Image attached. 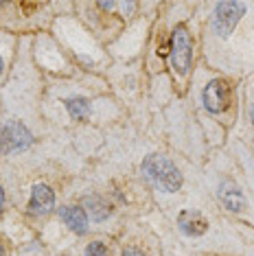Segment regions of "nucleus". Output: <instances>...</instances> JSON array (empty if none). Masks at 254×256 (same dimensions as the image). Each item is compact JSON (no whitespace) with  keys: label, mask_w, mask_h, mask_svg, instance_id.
<instances>
[{"label":"nucleus","mask_w":254,"mask_h":256,"mask_svg":"<svg viewBox=\"0 0 254 256\" xmlns=\"http://www.w3.org/2000/svg\"><path fill=\"white\" fill-rule=\"evenodd\" d=\"M142 171L149 180H154L166 193H176L182 186V173L178 171V166L173 164L169 158L160 154H152L142 160Z\"/></svg>","instance_id":"1"},{"label":"nucleus","mask_w":254,"mask_h":256,"mask_svg":"<svg viewBox=\"0 0 254 256\" xmlns=\"http://www.w3.org/2000/svg\"><path fill=\"white\" fill-rule=\"evenodd\" d=\"M193 44H190L188 28L180 24L173 28V38H171V62L178 74H186L190 68V57H193Z\"/></svg>","instance_id":"2"},{"label":"nucleus","mask_w":254,"mask_h":256,"mask_svg":"<svg viewBox=\"0 0 254 256\" xmlns=\"http://www.w3.org/2000/svg\"><path fill=\"white\" fill-rule=\"evenodd\" d=\"M244 14H246L244 2H219L215 7V16H212L215 33L222 38H228Z\"/></svg>","instance_id":"3"},{"label":"nucleus","mask_w":254,"mask_h":256,"mask_svg":"<svg viewBox=\"0 0 254 256\" xmlns=\"http://www.w3.org/2000/svg\"><path fill=\"white\" fill-rule=\"evenodd\" d=\"M31 144V134L22 123H7L0 127V151L24 149Z\"/></svg>","instance_id":"4"},{"label":"nucleus","mask_w":254,"mask_h":256,"mask_svg":"<svg viewBox=\"0 0 254 256\" xmlns=\"http://www.w3.org/2000/svg\"><path fill=\"white\" fill-rule=\"evenodd\" d=\"M202 98H204V106L208 112H212V114L224 112V110L228 108V101H230V86L222 79L210 81V84L204 88Z\"/></svg>","instance_id":"5"},{"label":"nucleus","mask_w":254,"mask_h":256,"mask_svg":"<svg viewBox=\"0 0 254 256\" xmlns=\"http://www.w3.org/2000/svg\"><path fill=\"white\" fill-rule=\"evenodd\" d=\"M55 208V193L50 186L36 184L31 190V202H28V212L31 214H48Z\"/></svg>","instance_id":"6"},{"label":"nucleus","mask_w":254,"mask_h":256,"mask_svg":"<svg viewBox=\"0 0 254 256\" xmlns=\"http://www.w3.org/2000/svg\"><path fill=\"white\" fill-rule=\"evenodd\" d=\"M178 224H180L182 232H186L188 236H202L208 230V221L198 210H182L180 217H178Z\"/></svg>","instance_id":"7"},{"label":"nucleus","mask_w":254,"mask_h":256,"mask_svg":"<svg viewBox=\"0 0 254 256\" xmlns=\"http://www.w3.org/2000/svg\"><path fill=\"white\" fill-rule=\"evenodd\" d=\"M60 217L72 232H77V234H86V230H88V217H86L84 208H79V206H62L60 208Z\"/></svg>","instance_id":"8"},{"label":"nucleus","mask_w":254,"mask_h":256,"mask_svg":"<svg viewBox=\"0 0 254 256\" xmlns=\"http://www.w3.org/2000/svg\"><path fill=\"white\" fill-rule=\"evenodd\" d=\"M219 200H222L224 206L232 212H241L246 206L244 193H241L239 186L234 182H222V186H219Z\"/></svg>","instance_id":"9"},{"label":"nucleus","mask_w":254,"mask_h":256,"mask_svg":"<svg viewBox=\"0 0 254 256\" xmlns=\"http://www.w3.org/2000/svg\"><path fill=\"white\" fill-rule=\"evenodd\" d=\"M66 108H68V114H70L74 120H86L90 116V103L86 101V98H82V96L68 98Z\"/></svg>","instance_id":"10"},{"label":"nucleus","mask_w":254,"mask_h":256,"mask_svg":"<svg viewBox=\"0 0 254 256\" xmlns=\"http://www.w3.org/2000/svg\"><path fill=\"white\" fill-rule=\"evenodd\" d=\"M84 256H110V252H108V248L103 246L101 241H94V243H90V246L86 248Z\"/></svg>","instance_id":"11"},{"label":"nucleus","mask_w":254,"mask_h":256,"mask_svg":"<svg viewBox=\"0 0 254 256\" xmlns=\"http://www.w3.org/2000/svg\"><path fill=\"white\" fill-rule=\"evenodd\" d=\"M120 256H145L140 252V250H136V248H127V250H123V254Z\"/></svg>","instance_id":"12"},{"label":"nucleus","mask_w":254,"mask_h":256,"mask_svg":"<svg viewBox=\"0 0 254 256\" xmlns=\"http://www.w3.org/2000/svg\"><path fill=\"white\" fill-rule=\"evenodd\" d=\"M2 206H4V190H2V186H0V210H2Z\"/></svg>","instance_id":"13"},{"label":"nucleus","mask_w":254,"mask_h":256,"mask_svg":"<svg viewBox=\"0 0 254 256\" xmlns=\"http://www.w3.org/2000/svg\"><path fill=\"white\" fill-rule=\"evenodd\" d=\"M0 256H7V252H4V243L0 241Z\"/></svg>","instance_id":"14"},{"label":"nucleus","mask_w":254,"mask_h":256,"mask_svg":"<svg viewBox=\"0 0 254 256\" xmlns=\"http://www.w3.org/2000/svg\"><path fill=\"white\" fill-rule=\"evenodd\" d=\"M101 7H103V9H112L114 4H112V2H101Z\"/></svg>","instance_id":"15"},{"label":"nucleus","mask_w":254,"mask_h":256,"mask_svg":"<svg viewBox=\"0 0 254 256\" xmlns=\"http://www.w3.org/2000/svg\"><path fill=\"white\" fill-rule=\"evenodd\" d=\"M0 74H2V60H0Z\"/></svg>","instance_id":"16"}]
</instances>
